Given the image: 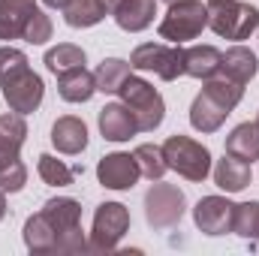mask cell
I'll list each match as a JSON object with an SVG mask.
<instances>
[{
  "instance_id": "ba28073f",
  "label": "cell",
  "mask_w": 259,
  "mask_h": 256,
  "mask_svg": "<svg viewBox=\"0 0 259 256\" xmlns=\"http://www.w3.org/2000/svg\"><path fill=\"white\" fill-rule=\"evenodd\" d=\"M0 94L9 106V112H18V115H30L42 106V97H46V84L42 78L27 66L24 72L12 75L9 81L0 84Z\"/></svg>"
},
{
  "instance_id": "d4e9b609",
  "label": "cell",
  "mask_w": 259,
  "mask_h": 256,
  "mask_svg": "<svg viewBox=\"0 0 259 256\" xmlns=\"http://www.w3.org/2000/svg\"><path fill=\"white\" fill-rule=\"evenodd\" d=\"M84 49L81 46H75V42H58L55 49H49L46 52V61L42 64L49 66V72H55V75H61L66 69H75V66H84Z\"/></svg>"
},
{
  "instance_id": "e575fe53",
  "label": "cell",
  "mask_w": 259,
  "mask_h": 256,
  "mask_svg": "<svg viewBox=\"0 0 259 256\" xmlns=\"http://www.w3.org/2000/svg\"><path fill=\"white\" fill-rule=\"evenodd\" d=\"M163 3H175V0H163Z\"/></svg>"
},
{
  "instance_id": "f546056e",
  "label": "cell",
  "mask_w": 259,
  "mask_h": 256,
  "mask_svg": "<svg viewBox=\"0 0 259 256\" xmlns=\"http://www.w3.org/2000/svg\"><path fill=\"white\" fill-rule=\"evenodd\" d=\"M24 184H27V166L21 160L0 166V190L3 193H21Z\"/></svg>"
},
{
  "instance_id": "4dcf8cb0",
  "label": "cell",
  "mask_w": 259,
  "mask_h": 256,
  "mask_svg": "<svg viewBox=\"0 0 259 256\" xmlns=\"http://www.w3.org/2000/svg\"><path fill=\"white\" fill-rule=\"evenodd\" d=\"M24 69H27V55L21 49H12V46L0 49V84L9 81L18 72H24Z\"/></svg>"
},
{
  "instance_id": "44dd1931",
  "label": "cell",
  "mask_w": 259,
  "mask_h": 256,
  "mask_svg": "<svg viewBox=\"0 0 259 256\" xmlns=\"http://www.w3.org/2000/svg\"><path fill=\"white\" fill-rule=\"evenodd\" d=\"M220 49L217 46H190L184 49V75L190 78H211L217 75V66H220Z\"/></svg>"
},
{
  "instance_id": "9c48e42d",
  "label": "cell",
  "mask_w": 259,
  "mask_h": 256,
  "mask_svg": "<svg viewBox=\"0 0 259 256\" xmlns=\"http://www.w3.org/2000/svg\"><path fill=\"white\" fill-rule=\"evenodd\" d=\"M232 217H235V202L226 196H202L193 208V223L205 235H226L232 232Z\"/></svg>"
},
{
  "instance_id": "d590c367",
  "label": "cell",
  "mask_w": 259,
  "mask_h": 256,
  "mask_svg": "<svg viewBox=\"0 0 259 256\" xmlns=\"http://www.w3.org/2000/svg\"><path fill=\"white\" fill-rule=\"evenodd\" d=\"M256 127H259V115H256Z\"/></svg>"
},
{
  "instance_id": "3957f363",
  "label": "cell",
  "mask_w": 259,
  "mask_h": 256,
  "mask_svg": "<svg viewBox=\"0 0 259 256\" xmlns=\"http://www.w3.org/2000/svg\"><path fill=\"white\" fill-rule=\"evenodd\" d=\"M163 157H166V166L175 169L187 181L199 184L211 175V151L190 136H181V133L169 136L163 142Z\"/></svg>"
},
{
  "instance_id": "ffe728a7",
  "label": "cell",
  "mask_w": 259,
  "mask_h": 256,
  "mask_svg": "<svg viewBox=\"0 0 259 256\" xmlns=\"http://www.w3.org/2000/svg\"><path fill=\"white\" fill-rule=\"evenodd\" d=\"M211 172H214V184L226 193H241L253 178L250 163H244V160H238L232 154H223V160H217V166Z\"/></svg>"
},
{
  "instance_id": "52a82bcc",
  "label": "cell",
  "mask_w": 259,
  "mask_h": 256,
  "mask_svg": "<svg viewBox=\"0 0 259 256\" xmlns=\"http://www.w3.org/2000/svg\"><path fill=\"white\" fill-rule=\"evenodd\" d=\"M130 66L139 72H154L163 81H175L178 75H184V49L166 42H142L133 49Z\"/></svg>"
},
{
  "instance_id": "603a6c76",
  "label": "cell",
  "mask_w": 259,
  "mask_h": 256,
  "mask_svg": "<svg viewBox=\"0 0 259 256\" xmlns=\"http://www.w3.org/2000/svg\"><path fill=\"white\" fill-rule=\"evenodd\" d=\"M106 6L100 0H69L64 9V21L75 30H84V27H94L106 18Z\"/></svg>"
},
{
  "instance_id": "5b68a950",
  "label": "cell",
  "mask_w": 259,
  "mask_h": 256,
  "mask_svg": "<svg viewBox=\"0 0 259 256\" xmlns=\"http://www.w3.org/2000/svg\"><path fill=\"white\" fill-rule=\"evenodd\" d=\"M127 229H130L127 205H121V202H103V205H97L88 250L91 253H112V250H118V241L127 235Z\"/></svg>"
},
{
  "instance_id": "7a4b0ae2",
  "label": "cell",
  "mask_w": 259,
  "mask_h": 256,
  "mask_svg": "<svg viewBox=\"0 0 259 256\" xmlns=\"http://www.w3.org/2000/svg\"><path fill=\"white\" fill-rule=\"evenodd\" d=\"M118 94H121V103L136 115L139 133H154V130L163 124V118H166V103H163V94H160L151 81H145V78H139V75H130L127 81L121 84Z\"/></svg>"
},
{
  "instance_id": "836d02e7",
  "label": "cell",
  "mask_w": 259,
  "mask_h": 256,
  "mask_svg": "<svg viewBox=\"0 0 259 256\" xmlns=\"http://www.w3.org/2000/svg\"><path fill=\"white\" fill-rule=\"evenodd\" d=\"M6 217V193L0 190V220Z\"/></svg>"
},
{
  "instance_id": "d6986e66",
  "label": "cell",
  "mask_w": 259,
  "mask_h": 256,
  "mask_svg": "<svg viewBox=\"0 0 259 256\" xmlns=\"http://www.w3.org/2000/svg\"><path fill=\"white\" fill-rule=\"evenodd\" d=\"M58 94L66 103H88L97 94V75L84 66L66 69V72L58 75Z\"/></svg>"
},
{
  "instance_id": "484cf974",
  "label": "cell",
  "mask_w": 259,
  "mask_h": 256,
  "mask_svg": "<svg viewBox=\"0 0 259 256\" xmlns=\"http://www.w3.org/2000/svg\"><path fill=\"white\" fill-rule=\"evenodd\" d=\"M133 157H136V163H139V172L148 178V181H163V175L169 172V166H166V157H163V145H139L136 151H133Z\"/></svg>"
},
{
  "instance_id": "e0dca14e",
  "label": "cell",
  "mask_w": 259,
  "mask_h": 256,
  "mask_svg": "<svg viewBox=\"0 0 259 256\" xmlns=\"http://www.w3.org/2000/svg\"><path fill=\"white\" fill-rule=\"evenodd\" d=\"M115 24L127 33H142L145 27L154 24L157 15V0H121L115 6Z\"/></svg>"
},
{
  "instance_id": "277c9868",
  "label": "cell",
  "mask_w": 259,
  "mask_h": 256,
  "mask_svg": "<svg viewBox=\"0 0 259 256\" xmlns=\"http://www.w3.org/2000/svg\"><path fill=\"white\" fill-rule=\"evenodd\" d=\"M208 27V3L202 0H175L169 3V12L157 24L160 39H169L175 46L196 39Z\"/></svg>"
},
{
  "instance_id": "cb8c5ba5",
  "label": "cell",
  "mask_w": 259,
  "mask_h": 256,
  "mask_svg": "<svg viewBox=\"0 0 259 256\" xmlns=\"http://www.w3.org/2000/svg\"><path fill=\"white\" fill-rule=\"evenodd\" d=\"M97 91L103 94H118L121 84L133 75V66L130 61H121V58H103V64L97 66Z\"/></svg>"
},
{
  "instance_id": "1f68e13d",
  "label": "cell",
  "mask_w": 259,
  "mask_h": 256,
  "mask_svg": "<svg viewBox=\"0 0 259 256\" xmlns=\"http://www.w3.org/2000/svg\"><path fill=\"white\" fill-rule=\"evenodd\" d=\"M42 3H46L49 9H66V3H69V0H42Z\"/></svg>"
},
{
  "instance_id": "5bb4252c",
  "label": "cell",
  "mask_w": 259,
  "mask_h": 256,
  "mask_svg": "<svg viewBox=\"0 0 259 256\" xmlns=\"http://www.w3.org/2000/svg\"><path fill=\"white\" fill-rule=\"evenodd\" d=\"M36 9V0H0V39H21Z\"/></svg>"
},
{
  "instance_id": "6da1fadb",
  "label": "cell",
  "mask_w": 259,
  "mask_h": 256,
  "mask_svg": "<svg viewBox=\"0 0 259 256\" xmlns=\"http://www.w3.org/2000/svg\"><path fill=\"white\" fill-rule=\"evenodd\" d=\"M208 27L220 39H247L259 27V9L241 0H208Z\"/></svg>"
},
{
  "instance_id": "4316f807",
  "label": "cell",
  "mask_w": 259,
  "mask_h": 256,
  "mask_svg": "<svg viewBox=\"0 0 259 256\" xmlns=\"http://www.w3.org/2000/svg\"><path fill=\"white\" fill-rule=\"evenodd\" d=\"M36 172H39V178H42L49 187H69V184L75 181V175H78L72 166H66L64 160H58V157H52V154H39Z\"/></svg>"
},
{
  "instance_id": "f1b7e54d",
  "label": "cell",
  "mask_w": 259,
  "mask_h": 256,
  "mask_svg": "<svg viewBox=\"0 0 259 256\" xmlns=\"http://www.w3.org/2000/svg\"><path fill=\"white\" fill-rule=\"evenodd\" d=\"M52 33H55V24H52V18L42 12V9H36L33 12V18H30V24L24 27V42H30V46H46L49 39H52Z\"/></svg>"
},
{
  "instance_id": "d6a6232c",
  "label": "cell",
  "mask_w": 259,
  "mask_h": 256,
  "mask_svg": "<svg viewBox=\"0 0 259 256\" xmlns=\"http://www.w3.org/2000/svg\"><path fill=\"white\" fill-rule=\"evenodd\" d=\"M100 3H103V6H106V12H109V15H112V12H115V6H118V3H121V0H100Z\"/></svg>"
},
{
  "instance_id": "2e32d148",
  "label": "cell",
  "mask_w": 259,
  "mask_h": 256,
  "mask_svg": "<svg viewBox=\"0 0 259 256\" xmlns=\"http://www.w3.org/2000/svg\"><path fill=\"white\" fill-rule=\"evenodd\" d=\"M52 145L61 151V154H81L88 148V124L75 115H64L52 124Z\"/></svg>"
},
{
  "instance_id": "8992f818",
  "label": "cell",
  "mask_w": 259,
  "mask_h": 256,
  "mask_svg": "<svg viewBox=\"0 0 259 256\" xmlns=\"http://www.w3.org/2000/svg\"><path fill=\"white\" fill-rule=\"evenodd\" d=\"M187 211V196L175 184L157 181L151 190L145 193V220L151 229H172L181 223Z\"/></svg>"
},
{
  "instance_id": "7c38bea8",
  "label": "cell",
  "mask_w": 259,
  "mask_h": 256,
  "mask_svg": "<svg viewBox=\"0 0 259 256\" xmlns=\"http://www.w3.org/2000/svg\"><path fill=\"white\" fill-rule=\"evenodd\" d=\"M97 124H100V133L106 142H127L139 133V124H136V115L130 112L124 103H109L100 109L97 115Z\"/></svg>"
},
{
  "instance_id": "ac0fdd59",
  "label": "cell",
  "mask_w": 259,
  "mask_h": 256,
  "mask_svg": "<svg viewBox=\"0 0 259 256\" xmlns=\"http://www.w3.org/2000/svg\"><path fill=\"white\" fill-rule=\"evenodd\" d=\"M27 139V124H24V115L18 112H6L0 115V166L12 163V160H21V145Z\"/></svg>"
},
{
  "instance_id": "83f0119b",
  "label": "cell",
  "mask_w": 259,
  "mask_h": 256,
  "mask_svg": "<svg viewBox=\"0 0 259 256\" xmlns=\"http://www.w3.org/2000/svg\"><path fill=\"white\" fill-rule=\"evenodd\" d=\"M232 232L241 235L244 241H259V202L250 199V202H241L235 205V217H232Z\"/></svg>"
},
{
  "instance_id": "4fadbf2b",
  "label": "cell",
  "mask_w": 259,
  "mask_h": 256,
  "mask_svg": "<svg viewBox=\"0 0 259 256\" xmlns=\"http://www.w3.org/2000/svg\"><path fill=\"white\" fill-rule=\"evenodd\" d=\"M21 235H24V247H27L30 253H58L61 235H58V229L52 226V220H49L42 211H36V214H30V217L24 220Z\"/></svg>"
},
{
  "instance_id": "7402d4cb",
  "label": "cell",
  "mask_w": 259,
  "mask_h": 256,
  "mask_svg": "<svg viewBox=\"0 0 259 256\" xmlns=\"http://www.w3.org/2000/svg\"><path fill=\"white\" fill-rule=\"evenodd\" d=\"M226 154H232V157H238V160H244V163L259 160V127H256V121H253V124L244 121V124H238V127L226 136Z\"/></svg>"
},
{
  "instance_id": "8fae6325",
  "label": "cell",
  "mask_w": 259,
  "mask_h": 256,
  "mask_svg": "<svg viewBox=\"0 0 259 256\" xmlns=\"http://www.w3.org/2000/svg\"><path fill=\"white\" fill-rule=\"evenodd\" d=\"M229 115H232V109L223 100H217L214 94H208L205 88L196 94L193 106H190V124L199 133H217Z\"/></svg>"
},
{
  "instance_id": "30bf717a",
  "label": "cell",
  "mask_w": 259,
  "mask_h": 256,
  "mask_svg": "<svg viewBox=\"0 0 259 256\" xmlns=\"http://www.w3.org/2000/svg\"><path fill=\"white\" fill-rule=\"evenodd\" d=\"M97 178L106 190H133L136 181L142 178V172H139V163L133 154L115 151L97 163Z\"/></svg>"
},
{
  "instance_id": "9a60e30c",
  "label": "cell",
  "mask_w": 259,
  "mask_h": 256,
  "mask_svg": "<svg viewBox=\"0 0 259 256\" xmlns=\"http://www.w3.org/2000/svg\"><path fill=\"white\" fill-rule=\"evenodd\" d=\"M256 72H259V61L247 46H232V49H226V52L220 55L217 75H223V78H229V81L247 84Z\"/></svg>"
}]
</instances>
